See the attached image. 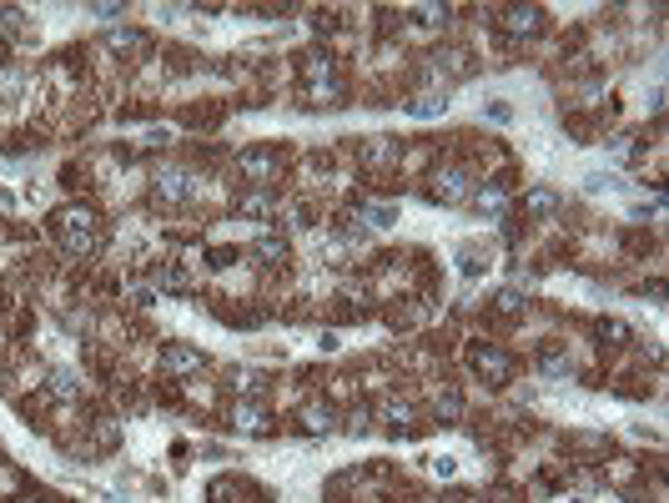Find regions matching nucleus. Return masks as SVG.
I'll use <instances>...</instances> for the list:
<instances>
[{"mask_svg": "<svg viewBox=\"0 0 669 503\" xmlns=\"http://www.w3.org/2000/svg\"><path fill=\"white\" fill-rule=\"evenodd\" d=\"M463 172H458V166H453V172H438V187H433V197L438 201H463Z\"/></svg>", "mask_w": 669, "mask_h": 503, "instance_id": "f257e3e1", "label": "nucleus"}, {"mask_svg": "<svg viewBox=\"0 0 669 503\" xmlns=\"http://www.w3.org/2000/svg\"><path fill=\"white\" fill-rule=\"evenodd\" d=\"M201 358L192 353V348H166V367H177V372H192Z\"/></svg>", "mask_w": 669, "mask_h": 503, "instance_id": "f03ea898", "label": "nucleus"}, {"mask_svg": "<svg viewBox=\"0 0 669 503\" xmlns=\"http://www.w3.org/2000/svg\"><path fill=\"white\" fill-rule=\"evenodd\" d=\"M408 423H413V408L403 398H393V403H387V428H408Z\"/></svg>", "mask_w": 669, "mask_h": 503, "instance_id": "7ed1b4c3", "label": "nucleus"}, {"mask_svg": "<svg viewBox=\"0 0 669 503\" xmlns=\"http://www.w3.org/2000/svg\"><path fill=\"white\" fill-rule=\"evenodd\" d=\"M509 31H538V11H509Z\"/></svg>", "mask_w": 669, "mask_h": 503, "instance_id": "20e7f679", "label": "nucleus"}, {"mask_svg": "<svg viewBox=\"0 0 669 503\" xmlns=\"http://www.w3.org/2000/svg\"><path fill=\"white\" fill-rule=\"evenodd\" d=\"M237 428H252V433H262V428H267L262 408H237Z\"/></svg>", "mask_w": 669, "mask_h": 503, "instance_id": "39448f33", "label": "nucleus"}, {"mask_svg": "<svg viewBox=\"0 0 669 503\" xmlns=\"http://www.w3.org/2000/svg\"><path fill=\"white\" fill-rule=\"evenodd\" d=\"M257 257H267V262L277 267V262H282V257H287V247H282V242H272V237H267V242H257Z\"/></svg>", "mask_w": 669, "mask_h": 503, "instance_id": "423d86ee", "label": "nucleus"}, {"mask_svg": "<svg viewBox=\"0 0 669 503\" xmlns=\"http://www.w3.org/2000/svg\"><path fill=\"white\" fill-rule=\"evenodd\" d=\"M307 428H312V433L332 428V408H312V413H307Z\"/></svg>", "mask_w": 669, "mask_h": 503, "instance_id": "0eeeda50", "label": "nucleus"}, {"mask_svg": "<svg viewBox=\"0 0 669 503\" xmlns=\"http://www.w3.org/2000/svg\"><path fill=\"white\" fill-rule=\"evenodd\" d=\"M21 503H40V498H21Z\"/></svg>", "mask_w": 669, "mask_h": 503, "instance_id": "6e6552de", "label": "nucleus"}]
</instances>
